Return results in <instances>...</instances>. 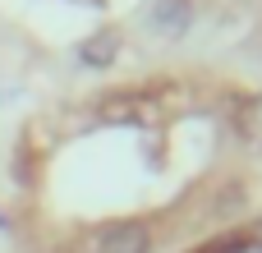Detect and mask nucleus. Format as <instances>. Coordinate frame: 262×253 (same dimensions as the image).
I'll return each mask as SVG.
<instances>
[{
  "label": "nucleus",
  "instance_id": "f257e3e1",
  "mask_svg": "<svg viewBox=\"0 0 262 253\" xmlns=\"http://www.w3.org/2000/svg\"><path fill=\"white\" fill-rule=\"evenodd\" d=\"M143 249H147L143 230H115L101 240V253H143Z\"/></svg>",
  "mask_w": 262,
  "mask_h": 253
}]
</instances>
